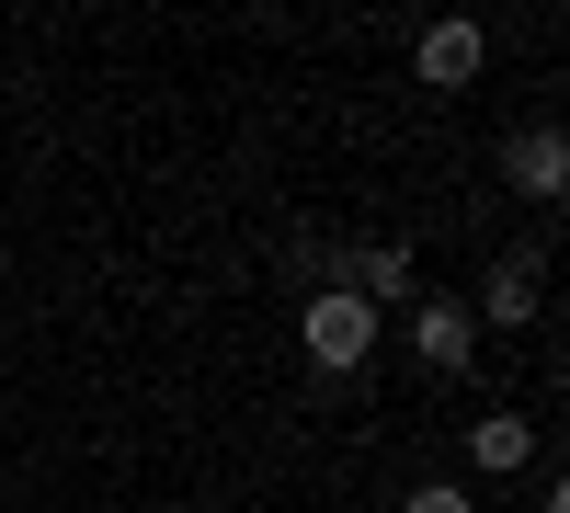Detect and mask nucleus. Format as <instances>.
I'll use <instances>...</instances> for the list:
<instances>
[{
    "mask_svg": "<svg viewBox=\"0 0 570 513\" xmlns=\"http://www.w3.org/2000/svg\"><path fill=\"white\" fill-rule=\"evenodd\" d=\"M480 58H491L480 23H422V46H411V69L434 80V91H468V80H480Z\"/></svg>",
    "mask_w": 570,
    "mask_h": 513,
    "instance_id": "39448f33",
    "label": "nucleus"
},
{
    "mask_svg": "<svg viewBox=\"0 0 570 513\" xmlns=\"http://www.w3.org/2000/svg\"><path fill=\"white\" fill-rule=\"evenodd\" d=\"M411 354H422V377H468V354H480V319H468L456 297H411Z\"/></svg>",
    "mask_w": 570,
    "mask_h": 513,
    "instance_id": "f03ea898",
    "label": "nucleus"
},
{
    "mask_svg": "<svg viewBox=\"0 0 570 513\" xmlns=\"http://www.w3.org/2000/svg\"><path fill=\"white\" fill-rule=\"evenodd\" d=\"M468 456H480L491 480H502V468H525V456H537V423H513V411H480V423H468Z\"/></svg>",
    "mask_w": 570,
    "mask_h": 513,
    "instance_id": "0eeeda50",
    "label": "nucleus"
},
{
    "mask_svg": "<svg viewBox=\"0 0 570 513\" xmlns=\"http://www.w3.org/2000/svg\"><path fill=\"white\" fill-rule=\"evenodd\" d=\"M400 513H468V491H456V480H422V491H411Z\"/></svg>",
    "mask_w": 570,
    "mask_h": 513,
    "instance_id": "6e6552de",
    "label": "nucleus"
},
{
    "mask_svg": "<svg viewBox=\"0 0 570 513\" xmlns=\"http://www.w3.org/2000/svg\"><path fill=\"white\" fill-rule=\"evenodd\" d=\"M468 319H502V332H513V319H537V251H502V263H491V286H480V308H468Z\"/></svg>",
    "mask_w": 570,
    "mask_h": 513,
    "instance_id": "423d86ee",
    "label": "nucleus"
},
{
    "mask_svg": "<svg viewBox=\"0 0 570 513\" xmlns=\"http://www.w3.org/2000/svg\"><path fill=\"white\" fill-rule=\"evenodd\" d=\"M502 171H513V195H537V206H559L570 195V137L537 115V126H513V149H502Z\"/></svg>",
    "mask_w": 570,
    "mask_h": 513,
    "instance_id": "7ed1b4c3",
    "label": "nucleus"
},
{
    "mask_svg": "<svg viewBox=\"0 0 570 513\" xmlns=\"http://www.w3.org/2000/svg\"><path fill=\"white\" fill-rule=\"evenodd\" d=\"M297 343H308V365L354 377V365H365V343H376V308H365V297H343V286H308V308H297Z\"/></svg>",
    "mask_w": 570,
    "mask_h": 513,
    "instance_id": "f257e3e1",
    "label": "nucleus"
},
{
    "mask_svg": "<svg viewBox=\"0 0 570 513\" xmlns=\"http://www.w3.org/2000/svg\"><path fill=\"white\" fill-rule=\"evenodd\" d=\"M343 297H365V308H411V297H422V263H411L400 240H365V251L343 263Z\"/></svg>",
    "mask_w": 570,
    "mask_h": 513,
    "instance_id": "20e7f679",
    "label": "nucleus"
}]
</instances>
